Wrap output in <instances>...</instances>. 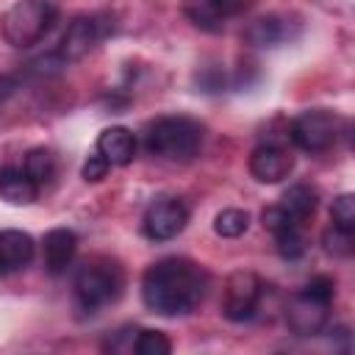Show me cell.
Instances as JSON below:
<instances>
[{"label": "cell", "mask_w": 355, "mask_h": 355, "mask_svg": "<svg viewBox=\"0 0 355 355\" xmlns=\"http://www.w3.org/2000/svg\"><path fill=\"white\" fill-rule=\"evenodd\" d=\"M208 272L189 258H161L141 277V300L153 313H191L208 294Z\"/></svg>", "instance_id": "6da1fadb"}, {"label": "cell", "mask_w": 355, "mask_h": 355, "mask_svg": "<svg viewBox=\"0 0 355 355\" xmlns=\"http://www.w3.org/2000/svg\"><path fill=\"white\" fill-rule=\"evenodd\" d=\"M202 144V125L186 114L158 116L144 128V147L150 155L166 161H189Z\"/></svg>", "instance_id": "7a4b0ae2"}, {"label": "cell", "mask_w": 355, "mask_h": 355, "mask_svg": "<svg viewBox=\"0 0 355 355\" xmlns=\"http://www.w3.org/2000/svg\"><path fill=\"white\" fill-rule=\"evenodd\" d=\"M55 19L58 6L53 0H19L3 14L0 31L11 47H33L50 33Z\"/></svg>", "instance_id": "3957f363"}, {"label": "cell", "mask_w": 355, "mask_h": 355, "mask_svg": "<svg viewBox=\"0 0 355 355\" xmlns=\"http://www.w3.org/2000/svg\"><path fill=\"white\" fill-rule=\"evenodd\" d=\"M336 294V283L327 275H316L286 305V322L297 336H316L327 322V308Z\"/></svg>", "instance_id": "277c9868"}, {"label": "cell", "mask_w": 355, "mask_h": 355, "mask_svg": "<svg viewBox=\"0 0 355 355\" xmlns=\"http://www.w3.org/2000/svg\"><path fill=\"white\" fill-rule=\"evenodd\" d=\"M122 269L114 261H89L75 275V300L83 311H97L122 294Z\"/></svg>", "instance_id": "5b68a950"}, {"label": "cell", "mask_w": 355, "mask_h": 355, "mask_svg": "<svg viewBox=\"0 0 355 355\" xmlns=\"http://www.w3.org/2000/svg\"><path fill=\"white\" fill-rule=\"evenodd\" d=\"M338 133H341V119L324 108H313V111L300 114L288 128L291 141L305 153H322V150L333 147Z\"/></svg>", "instance_id": "8992f818"}, {"label": "cell", "mask_w": 355, "mask_h": 355, "mask_svg": "<svg viewBox=\"0 0 355 355\" xmlns=\"http://www.w3.org/2000/svg\"><path fill=\"white\" fill-rule=\"evenodd\" d=\"M189 222V208L180 197H172V194H161L155 197L147 211H144V219H141V230L147 239L153 241H169L175 239Z\"/></svg>", "instance_id": "52a82bcc"}, {"label": "cell", "mask_w": 355, "mask_h": 355, "mask_svg": "<svg viewBox=\"0 0 355 355\" xmlns=\"http://www.w3.org/2000/svg\"><path fill=\"white\" fill-rule=\"evenodd\" d=\"M263 283L255 272H233L225 283V300H222V313L230 322H247L255 316L258 302H261Z\"/></svg>", "instance_id": "ba28073f"}, {"label": "cell", "mask_w": 355, "mask_h": 355, "mask_svg": "<svg viewBox=\"0 0 355 355\" xmlns=\"http://www.w3.org/2000/svg\"><path fill=\"white\" fill-rule=\"evenodd\" d=\"M105 33H108V28H105V22H103L100 17H94V14H80V17H75V19L67 25V31H64V36H61L58 55H61L64 61H78V58H83L89 50H94Z\"/></svg>", "instance_id": "9c48e42d"}, {"label": "cell", "mask_w": 355, "mask_h": 355, "mask_svg": "<svg viewBox=\"0 0 355 355\" xmlns=\"http://www.w3.org/2000/svg\"><path fill=\"white\" fill-rule=\"evenodd\" d=\"M255 0H183V14L200 31H222L227 19L250 11Z\"/></svg>", "instance_id": "30bf717a"}, {"label": "cell", "mask_w": 355, "mask_h": 355, "mask_svg": "<svg viewBox=\"0 0 355 355\" xmlns=\"http://www.w3.org/2000/svg\"><path fill=\"white\" fill-rule=\"evenodd\" d=\"M294 169V158L286 147L275 144V141H266V144H258L250 155V172L255 180L261 183H277L283 178H288Z\"/></svg>", "instance_id": "8fae6325"}, {"label": "cell", "mask_w": 355, "mask_h": 355, "mask_svg": "<svg viewBox=\"0 0 355 355\" xmlns=\"http://www.w3.org/2000/svg\"><path fill=\"white\" fill-rule=\"evenodd\" d=\"M97 153L111 164V166H125L136 155V136L128 128H105L97 136Z\"/></svg>", "instance_id": "7c38bea8"}, {"label": "cell", "mask_w": 355, "mask_h": 355, "mask_svg": "<svg viewBox=\"0 0 355 355\" xmlns=\"http://www.w3.org/2000/svg\"><path fill=\"white\" fill-rule=\"evenodd\" d=\"M33 261V239L22 230H0V275L17 272Z\"/></svg>", "instance_id": "4fadbf2b"}, {"label": "cell", "mask_w": 355, "mask_h": 355, "mask_svg": "<svg viewBox=\"0 0 355 355\" xmlns=\"http://www.w3.org/2000/svg\"><path fill=\"white\" fill-rule=\"evenodd\" d=\"M75 250H78V236L67 227H55L44 236V266L50 275H61L72 258H75Z\"/></svg>", "instance_id": "5bb4252c"}, {"label": "cell", "mask_w": 355, "mask_h": 355, "mask_svg": "<svg viewBox=\"0 0 355 355\" xmlns=\"http://www.w3.org/2000/svg\"><path fill=\"white\" fill-rule=\"evenodd\" d=\"M244 39H247L252 47H277V44H283L286 39H291V22L283 19V17H277V14L261 17V19H255V22L247 28Z\"/></svg>", "instance_id": "9a60e30c"}, {"label": "cell", "mask_w": 355, "mask_h": 355, "mask_svg": "<svg viewBox=\"0 0 355 355\" xmlns=\"http://www.w3.org/2000/svg\"><path fill=\"white\" fill-rule=\"evenodd\" d=\"M36 191H39V186L28 178L25 169L11 166V164L0 169V197L3 200L14 202V205H28L36 200Z\"/></svg>", "instance_id": "2e32d148"}, {"label": "cell", "mask_w": 355, "mask_h": 355, "mask_svg": "<svg viewBox=\"0 0 355 355\" xmlns=\"http://www.w3.org/2000/svg\"><path fill=\"white\" fill-rule=\"evenodd\" d=\"M280 205L291 214V219H297L300 225H305L313 216V211H316V189H311L308 183H294L283 194Z\"/></svg>", "instance_id": "e0dca14e"}, {"label": "cell", "mask_w": 355, "mask_h": 355, "mask_svg": "<svg viewBox=\"0 0 355 355\" xmlns=\"http://www.w3.org/2000/svg\"><path fill=\"white\" fill-rule=\"evenodd\" d=\"M22 169L28 172V178H31L36 186H44V183H50L53 175H55V155H53L50 150H44V147H33V150L25 155V166H22Z\"/></svg>", "instance_id": "ac0fdd59"}, {"label": "cell", "mask_w": 355, "mask_h": 355, "mask_svg": "<svg viewBox=\"0 0 355 355\" xmlns=\"http://www.w3.org/2000/svg\"><path fill=\"white\" fill-rule=\"evenodd\" d=\"M247 227H250V214L241 211V208H225V211L216 214V219H214V230H216L219 236H225V239H236V236H241Z\"/></svg>", "instance_id": "d6986e66"}, {"label": "cell", "mask_w": 355, "mask_h": 355, "mask_svg": "<svg viewBox=\"0 0 355 355\" xmlns=\"http://www.w3.org/2000/svg\"><path fill=\"white\" fill-rule=\"evenodd\" d=\"M169 349H172V344L161 330H139L136 333L133 352H139V355H169Z\"/></svg>", "instance_id": "ffe728a7"}, {"label": "cell", "mask_w": 355, "mask_h": 355, "mask_svg": "<svg viewBox=\"0 0 355 355\" xmlns=\"http://www.w3.org/2000/svg\"><path fill=\"white\" fill-rule=\"evenodd\" d=\"M275 244H277V252L288 261L300 258L305 252V236H302V227H288V230H280L275 233Z\"/></svg>", "instance_id": "44dd1931"}, {"label": "cell", "mask_w": 355, "mask_h": 355, "mask_svg": "<svg viewBox=\"0 0 355 355\" xmlns=\"http://www.w3.org/2000/svg\"><path fill=\"white\" fill-rule=\"evenodd\" d=\"M352 233H355V230H344V227L330 225V227L324 230V236H322V244H324V250L333 252V255H349V252H352V241H355Z\"/></svg>", "instance_id": "7402d4cb"}, {"label": "cell", "mask_w": 355, "mask_h": 355, "mask_svg": "<svg viewBox=\"0 0 355 355\" xmlns=\"http://www.w3.org/2000/svg\"><path fill=\"white\" fill-rule=\"evenodd\" d=\"M330 216H333V225H336V227L355 230V197H352V194L336 197V200H333V208H330Z\"/></svg>", "instance_id": "603a6c76"}, {"label": "cell", "mask_w": 355, "mask_h": 355, "mask_svg": "<svg viewBox=\"0 0 355 355\" xmlns=\"http://www.w3.org/2000/svg\"><path fill=\"white\" fill-rule=\"evenodd\" d=\"M263 227L275 236V233H280V230H288V227H302L297 219H291V214L277 202V205H269L266 211H263Z\"/></svg>", "instance_id": "cb8c5ba5"}, {"label": "cell", "mask_w": 355, "mask_h": 355, "mask_svg": "<svg viewBox=\"0 0 355 355\" xmlns=\"http://www.w3.org/2000/svg\"><path fill=\"white\" fill-rule=\"evenodd\" d=\"M108 166H111V164H108L100 153H97V155H89V161L83 164V178H86V180H92V183H97V180H103V178H105Z\"/></svg>", "instance_id": "d4e9b609"}, {"label": "cell", "mask_w": 355, "mask_h": 355, "mask_svg": "<svg viewBox=\"0 0 355 355\" xmlns=\"http://www.w3.org/2000/svg\"><path fill=\"white\" fill-rule=\"evenodd\" d=\"M11 89H14V83H11V78H6V75H0V103L11 94Z\"/></svg>", "instance_id": "484cf974"}]
</instances>
